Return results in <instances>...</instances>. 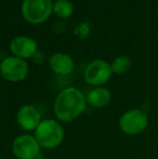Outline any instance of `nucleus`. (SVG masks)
<instances>
[{
  "label": "nucleus",
  "instance_id": "nucleus-15",
  "mask_svg": "<svg viewBox=\"0 0 158 159\" xmlns=\"http://www.w3.org/2000/svg\"><path fill=\"white\" fill-rule=\"evenodd\" d=\"M0 77H1V74H0Z\"/></svg>",
  "mask_w": 158,
  "mask_h": 159
},
{
  "label": "nucleus",
  "instance_id": "nucleus-11",
  "mask_svg": "<svg viewBox=\"0 0 158 159\" xmlns=\"http://www.w3.org/2000/svg\"><path fill=\"white\" fill-rule=\"evenodd\" d=\"M87 104L94 108H104L112 101V93L107 88L104 87H95L91 89L86 95Z\"/></svg>",
  "mask_w": 158,
  "mask_h": 159
},
{
  "label": "nucleus",
  "instance_id": "nucleus-8",
  "mask_svg": "<svg viewBox=\"0 0 158 159\" xmlns=\"http://www.w3.org/2000/svg\"><path fill=\"white\" fill-rule=\"evenodd\" d=\"M16 122L24 131H35L42 121L41 113L33 104H25L16 111Z\"/></svg>",
  "mask_w": 158,
  "mask_h": 159
},
{
  "label": "nucleus",
  "instance_id": "nucleus-10",
  "mask_svg": "<svg viewBox=\"0 0 158 159\" xmlns=\"http://www.w3.org/2000/svg\"><path fill=\"white\" fill-rule=\"evenodd\" d=\"M48 63L51 70L59 76L70 75L75 69V61L66 53H54L49 57Z\"/></svg>",
  "mask_w": 158,
  "mask_h": 159
},
{
  "label": "nucleus",
  "instance_id": "nucleus-4",
  "mask_svg": "<svg viewBox=\"0 0 158 159\" xmlns=\"http://www.w3.org/2000/svg\"><path fill=\"white\" fill-rule=\"evenodd\" d=\"M118 125L124 134L138 135L146 130L148 126V117L141 109H130L120 116Z\"/></svg>",
  "mask_w": 158,
  "mask_h": 159
},
{
  "label": "nucleus",
  "instance_id": "nucleus-3",
  "mask_svg": "<svg viewBox=\"0 0 158 159\" xmlns=\"http://www.w3.org/2000/svg\"><path fill=\"white\" fill-rule=\"evenodd\" d=\"M22 15L26 22L38 25L46 22L53 13L52 0H24Z\"/></svg>",
  "mask_w": 158,
  "mask_h": 159
},
{
  "label": "nucleus",
  "instance_id": "nucleus-14",
  "mask_svg": "<svg viewBox=\"0 0 158 159\" xmlns=\"http://www.w3.org/2000/svg\"><path fill=\"white\" fill-rule=\"evenodd\" d=\"M91 33V24L89 22H81L75 27L74 34L79 39H86L90 36Z\"/></svg>",
  "mask_w": 158,
  "mask_h": 159
},
{
  "label": "nucleus",
  "instance_id": "nucleus-7",
  "mask_svg": "<svg viewBox=\"0 0 158 159\" xmlns=\"http://www.w3.org/2000/svg\"><path fill=\"white\" fill-rule=\"evenodd\" d=\"M112 67L104 60H94L88 64L84 73V79L88 84L95 87H103L112 77Z\"/></svg>",
  "mask_w": 158,
  "mask_h": 159
},
{
  "label": "nucleus",
  "instance_id": "nucleus-9",
  "mask_svg": "<svg viewBox=\"0 0 158 159\" xmlns=\"http://www.w3.org/2000/svg\"><path fill=\"white\" fill-rule=\"evenodd\" d=\"M10 50L12 54L20 59H30L37 54L38 44L33 38L27 36H19L10 42Z\"/></svg>",
  "mask_w": 158,
  "mask_h": 159
},
{
  "label": "nucleus",
  "instance_id": "nucleus-12",
  "mask_svg": "<svg viewBox=\"0 0 158 159\" xmlns=\"http://www.w3.org/2000/svg\"><path fill=\"white\" fill-rule=\"evenodd\" d=\"M74 12V6L70 0H56L53 2V13L62 20L72 16Z\"/></svg>",
  "mask_w": 158,
  "mask_h": 159
},
{
  "label": "nucleus",
  "instance_id": "nucleus-5",
  "mask_svg": "<svg viewBox=\"0 0 158 159\" xmlns=\"http://www.w3.org/2000/svg\"><path fill=\"white\" fill-rule=\"evenodd\" d=\"M29 67L25 60L14 55L7 57L0 62V74L3 79L10 82L23 81L28 75Z\"/></svg>",
  "mask_w": 158,
  "mask_h": 159
},
{
  "label": "nucleus",
  "instance_id": "nucleus-2",
  "mask_svg": "<svg viewBox=\"0 0 158 159\" xmlns=\"http://www.w3.org/2000/svg\"><path fill=\"white\" fill-rule=\"evenodd\" d=\"M41 148L54 149L63 143L65 138L64 128L56 119H42L40 125L34 131Z\"/></svg>",
  "mask_w": 158,
  "mask_h": 159
},
{
  "label": "nucleus",
  "instance_id": "nucleus-6",
  "mask_svg": "<svg viewBox=\"0 0 158 159\" xmlns=\"http://www.w3.org/2000/svg\"><path fill=\"white\" fill-rule=\"evenodd\" d=\"M40 151L41 146L34 134H21L12 142V153L17 159H36Z\"/></svg>",
  "mask_w": 158,
  "mask_h": 159
},
{
  "label": "nucleus",
  "instance_id": "nucleus-13",
  "mask_svg": "<svg viewBox=\"0 0 158 159\" xmlns=\"http://www.w3.org/2000/svg\"><path fill=\"white\" fill-rule=\"evenodd\" d=\"M111 67H112L113 74L122 75V74H126L130 70L131 60L127 55H119L113 61V63L111 64Z\"/></svg>",
  "mask_w": 158,
  "mask_h": 159
},
{
  "label": "nucleus",
  "instance_id": "nucleus-1",
  "mask_svg": "<svg viewBox=\"0 0 158 159\" xmlns=\"http://www.w3.org/2000/svg\"><path fill=\"white\" fill-rule=\"evenodd\" d=\"M87 98L82 91L68 87L60 91L53 104V111L60 122H72L86 111Z\"/></svg>",
  "mask_w": 158,
  "mask_h": 159
}]
</instances>
